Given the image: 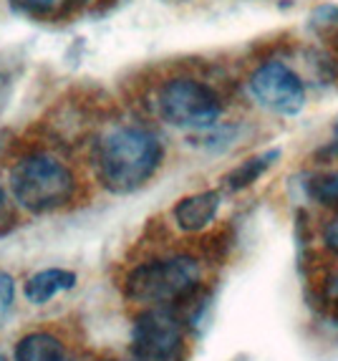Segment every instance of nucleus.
Masks as SVG:
<instances>
[{"mask_svg":"<svg viewBox=\"0 0 338 361\" xmlns=\"http://www.w3.org/2000/svg\"><path fill=\"white\" fill-rule=\"evenodd\" d=\"M326 152H328V154L338 157V116L333 119V124H331V142H328Z\"/></svg>","mask_w":338,"mask_h":361,"instance_id":"15","label":"nucleus"},{"mask_svg":"<svg viewBox=\"0 0 338 361\" xmlns=\"http://www.w3.org/2000/svg\"><path fill=\"white\" fill-rule=\"evenodd\" d=\"M13 200L30 215H49L76 197L79 182L73 169L51 152H28L11 169Z\"/></svg>","mask_w":338,"mask_h":361,"instance_id":"3","label":"nucleus"},{"mask_svg":"<svg viewBox=\"0 0 338 361\" xmlns=\"http://www.w3.org/2000/svg\"><path fill=\"white\" fill-rule=\"evenodd\" d=\"M13 8L28 18L36 20H56L63 18L66 13H71V8L81 6L86 0H8Z\"/></svg>","mask_w":338,"mask_h":361,"instance_id":"11","label":"nucleus"},{"mask_svg":"<svg viewBox=\"0 0 338 361\" xmlns=\"http://www.w3.org/2000/svg\"><path fill=\"white\" fill-rule=\"evenodd\" d=\"M6 207V190H3V185H0V210Z\"/></svg>","mask_w":338,"mask_h":361,"instance_id":"17","label":"nucleus"},{"mask_svg":"<svg viewBox=\"0 0 338 361\" xmlns=\"http://www.w3.org/2000/svg\"><path fill=\"white\" fill-rule=\"evenodd\" d=\"M320 243H323V247H326L328 253L338 255V215L333 217V220H328L326 225H323V233H320Z\"/></svg>","mask_w":338,"mask_h":361,"instance_id":"14","label":"nucleus"},{"mask_svg":"<svg viewBox=\"0 0 338 361\" xmlns=\"http://www.w3.org/2000/svg\"><path fill=\"white\" fill-rule=\"evenodd\" d=\"M280 157H283V152L275 147V149L258 152V154L242 159L237 167H232L227 175L223 177V190L225 192H242V190L253 187L255 182L263 180V177L278 164Z\"/></svg>","mask_w":338,"mask_h":361,"instance_id":"10","label":"nucleus"},{"mask_svg":"<svg viewBox=\"0 0 338 361\" xmlns=\"http://www.w3.org/2000/svg\"><path fill=\"white\" fill-rule=\"evenodd\" d=\"M0 361H8V356H6V351L0 349Z\"/></svg>","mask_w":338,"mask_h":361,"instance_id":"19","label":"nucleus"},{"mask_svg":"<svg viewBox=\"0 0 338 361\" xmlns=\"http://www.w3.org/2000/svg\"><path fill=\"white\" fill-rule=\"evenodd\" d=\"M154 106L162 121L169 127L205 132L218 127L225 114L223 97L215 86L194 76H169L154 94Z\"/></svg>","mask_w":338,"mask_h":361,"instance_id":"4","label":"nucleus"},{"mask_svg":"<svg viewBox=\"0 0 338 361\" xmlns=\"http://www.w3.org/2000/svg\"><path fill=\"white\" fill-rule=\"evenodd\" d=\"M99 361H134V359H99Z\"/></svg>","mask_w":338,"mask_h":361,"instance_id":"18","label":"nucleus"},{"mask_svg":"<svg viewBox=\"0 0 338 361\" xmlns=\"http://www.w3.org/2000/svg\"><path fill=\"white\" fill-rule=\"evenodd\" d=\"M76 273L66 271V268H43V271L33 273V276L25 281L23 295L25 301L33 303V306H46L51 303L58 293H66L76 286Z\"/></svg>","mask_w":338,"mask_h":361,"instance_id":"8","label":"nucleus"},{"mask_svg":"<svg viewBox=\"0 0 338 361\" xmlns=\"http://www.w3.org/2000/svg\"><path fill=\"white\" fill-rule=\"evenodd\" d=\"M306 192L313 202L323 207H338V172L313 175L306 182Z\"/></svg>","mask_w":338,"mask_h":361,"instance_id":"12","label":"nucleus"},{"mask_svg":"<svg viewBox=\"0 0 338 361\" xmlns=\"http://www.w3.org/2000/svg\"><path fill=\"white\" fill-rule=\"evenodd\" d=\"M187 319L177 308H144L132 324L134 361H182L187 346Z\"/></svg>","mask_w":338,"mask_h":361,"instance_id":"5","label":"nucleus"},{"mask_svg":"<svg viewBox=\"0 0 338 361\" xmlns=\"http://www.w3.org/2000/svg\"><path fill=\"white\" fill-rule=\"evenodd\" d=\"M13 298H15V286H13V278L8 273H0V316H6L8 308L13 306Z\"/></svg>","mask_w":338,"mask_h":361,"instance_id":"13","label":"nucleus"},{"mask_svg":"<svg viewBox=\"0 0 338 361\" xmlns=\"http://www.w3.org/2000/svg\"><path fill=\"white\" fill-rule=\"evenodd\" d=\"M202 263L189 253H172L134 265L124 278V295L144 308H177L189 319V306L199 301Z\"/></svg>","mask_w":338,"mask_h":361,"instance_id":"2","label":"nucleus"},{"mask_svg":"<svg viewBox=\"0 0 338 361\" xmlns=\"http://www.w3.org/2000/svg\"><path fill=\"white\" fill-rule=\"evenodd\" d=\"M248 94L260 109L278 116H298L308 104L306 81L283 61H265L248 76Z\"/></svg>","mask_w":338,"mask_h":361,"instance_id":"6","label":"nucleus"},{"mask_svg":"<svg viewBox=\"0 0 338 361\" xmlns=\"http://www.w3.org/2000/svg\"><path fill=\"white\" fill-rule=\"evenodd\" d=\"M220 205H223V195L218 190H202V192L184 195L172 210V217H175V225L182 233L194 235L215 223Z\"/></svg>","mask_w":338,"mask_h":361,"instance_id":"7","label":"nucleus"},{"mask_svg":"<svg viewBox=\"0 0 338 361\" xmlns=\"http://www.w3.org/2000/svg\"><path fill=\"white\" fill-rule=\"evenodd\" d=\"M164 162L162 139L146 127L119 124L94 147V172L111 195H132L157 175Z\"/></svg>","mask_w":338,"mask_h":361,"instance_id":"1","label":"nucleus"},{"mask_svg":"<svg viewBox=\"0 0 338 361\" xmlns=\"http://www.w3.org/2000/svg\"><path fill=\"white\" fill-rule=\"evenodd\" d=\"M13 361H73L63 338L51 331H30L18 338Z\"/></svg>","mask_w":338,"mask_h":361,"instance_id":"9","label":"nucleus"},{"mask_svg":"<svg viewBox=\"0 0 338 361\" xmlns=\"http://www.w3.org/2000/svg\"><path fill=\"white\" fill-rule=\"evenodd\" d=\"M328 295H331V301H338V276L328 283Z\"/></svg>","mask_w":338,"mask_h":361,"instance_id":"16","label":"nucleus"}]
</instances>
